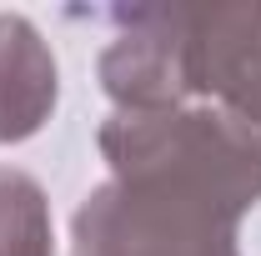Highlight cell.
I'll return each mask as SVG.
<instances>
[{"instance_id":"cell-1","label":"cell","mask_w":261,"mask_h":256,"mask_svg":"<svg viewBox=\"0 0 261 256\" xmlns=\"http://www.w3.org/2000/svg\"><path fill=\"white\" fill-rule=\"evenodd\" d=\"M100 91L116 111L221 106L261 126V0L111 10Z\"/></svg>"},{"instance_id":"cell-2","label":"cell","mask_w":261,"mask_h":256,"mask_svg":"<svg viewBox=\"0 0 261 256\" xmlns=\"http://www.w3.org/2000/svg\"><path fill=\"white\" fill-rule=\"evenodd\" d=\"M111 176H161L231 201L241 216L261 201V126L221 106L111 111L96 131Z\"/></svg>"},{"instance_id":"cell-3","label":"cell","mask_w":261,"mask_h":256,"mask_svg":"<svg viewBox=\"0 0 261 256\" xmlns=\"http://www.w3.org/2000/svg\"><path fill=\"white\" fill-rule=\"evenodd\" d=\"M241 211L181 181L106 176L70 216V256H241Z\"/></svg>"},{"instance_id":"cell-4","label":"cell","mask_w":261,"mask_h":256,"mask_svg":"<svg viewBox=\"0 0 261 256\" xmlns=\"http://www.w3.org/2000/svg\"><path fill=\"white\" fill-rule=\"evenodd\" d=\"M61 65L25 15H0V146L31 141L56 116Z\"/></svg>"},{"instance_id":"cell-5","label":"cell","mask_w":261,"mask_h":256,"mask_svg":"<svg viewBox=\"0 0 261 256\" xmlns=\"http://www.w3.org/2000/svg\"><path fill=\"white\" fill-rule=\"evenodd\" d=\"M0 256H56L50 201L15 166H0Z\"/></svg>"}]
</instances>
